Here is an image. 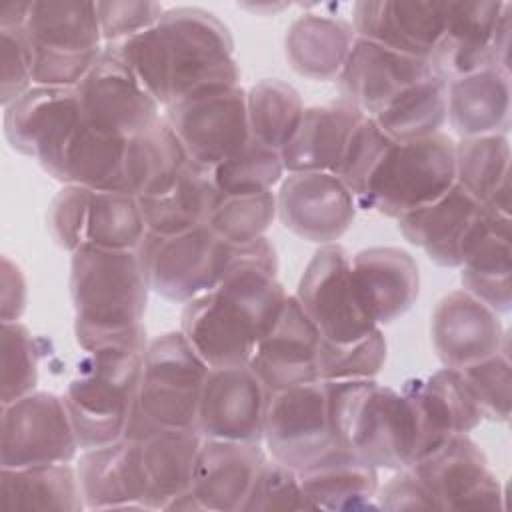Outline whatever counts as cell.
<instances>
[{
	"label": "cell",
	"instance_id": "6da1fadb",
	"mask_svg": "<svg viewBox=\"0 0 512 512\" xmlns=\"http://www.w3.org/2000/svg\"><path fill=\"white\" fill-rule=\"evenodd\" d=\"M104 50L130 68L160 108L198 90L240 84L232 36L204 8L164 10L154 26Z\"/></svg>",
	"mask_w": 512,
	"mask_h": 512
},
{
	"label": "cell",
	"instance_id": "7a4b0ae2",
	"mask_svg": "<svg viewBox=\"0 0 512 512\" xmlns=\"http://www.w3.org/2000/svg\"><path fill=\"white\" fill-rule=\"evenodd\" d=\"M276 270V250L264 236L212 290L184 304L180 332L208 368L248 366L288 298Z\"/></svg>",
	"mask_w": 512,
	"mask_h": 512
},
{
	"label": "cell",
	"instance_id": "3957f363",
	"mask_svg": "<svg viewBox=\"0 0 512 512\" xmlns=\"http://www.w3.org/2000/svg\"><path fill=\"white\" fill-rule=\"evenodd\" d=\"M334 442L374 468L402 470L416 460V422L404 392L368 380L324 382Z\"/></svg>",
	"mask_w": 512,
	"mask_h": 512
},
{
	"label": "cell",
	"instance_id": "277c9868",
	"mask_svg": "<svg viewBox=\"0 0 512 512\" xmlns=\"http://www.w3.org/2000/svg\"><path fill=\"white\" fill-rule=\"evenodd\" d=\"M148 280L136 250L82 246L70 258L74 338L80 350L106 334L142 326Z\"/></svg>",
	"mask_w": 512,
	"mask_h": 512
},
{
	"label": "cell",
	"instance_id": "5b68a950",
	"mask_svg": "<svg viewBox=\"0 0 512 512\" xmlns=\"http://www.w3.org/2000/svg\"><path fill=\"white\" fill-rule=\"evenodd\" d=\"M146 348L106 346L82 352L62 396L80 450L124 438L142 376Z\"/></svg>",
	"mask_w": 512,
	"mask_h": 512
},
{
	"label": "cell",
	"instance_id": "8992f818",
	"mask_svg": "<svg viewBox=\"0 0 512 512\" xmlns=\"http://www.w3.org/2000/svg\"><path fill=\"white\" fill-rule=\"evenodd\" d=\"M206 374L208 364L180 330L152 338L124 438L142 440L168 428H194Z\"/></svg>",
	"mask_w": 512,
	"mask_h": 512
},
{
	"label": "cell",
	"instance_id": "52a82bcc",
	"mask_svg": "<svg viewBox=\"0 0 512 512\" xmlns=\"http://www.w3.org/2000/svg\"><path fill=\"white\" fill-rule=\"evenodd\" d=\"M22 34L34 86L76 88L104 52L96 2H30Z\"/></svg>",
	"mask_w": 512,
	"mask_h": 512
},
{
	"label": "cell",
	"instance_id": "ba28073f",
	"mask_svg": "<svg viewBox=\"0 0 512 512\" xmlns=\"http://www.w3.org/2000/svg\"><path fill=\"white\" fill-rule=\"evenodd\" d=\"M254 242L232 246L208 226L170 236L146 230L136 252L150 290L170 302L186 304L212 290L250 254Z\"/></svg>",
	"mask_w": 512,
	"mask_h": 512
},
{
	"label": "cell",
	"instance_id": "9c48e42d",
	"mask_svg": "<svg viewBox=\"0 0 512 512\" xmlns=\"http://www.w3.org/2000/svg\"><path fill=\"white\" fill-rule=\"evenodd\" d=\"M454 184V140L448 134L392 142L358 208L398 220L434 202Z\"/></svg>",
	"mask_w": 512,
	"mask_h": 512
},
{
	"label": "cell",
	"instance_id": "30bf717a",
	"mask_svg": "<svg viewBox=\"0 0 512 512\" xmlns=\"http://www.w3.org/2000/svg\"><path fill=\"white\" fill-rule=\"evenodd\" d=\"M400 234L444 268H460L478 242L510 214L490 210L454 184L434 202L412 210L398 220Z\"/></svg>",
	"mask_w": 512,
	"mask_h": 512
},
{
	"label": "cell",
	"instance_id": "8fae6325",
	"mask_svg": "<svg viewBox=\"0 0 512 512\" xmlns=\"http://www.w3.org/2000/svg\"><path fill=\"white\" fill-rule=\"evenodd\" d=\"M164 118L190 160L204 168H214L250 140L246 90L240 84L188 94L170 104Z\"/></svg>",
	"mask_w": 512,
	"mask_h": 512
},
{
	"label": "cell",
	"instance_id": "7c38bea8",
	"mask_svg": "<svg viewBox=\"0 0 512 512\" xmlns=\"http://www.w3.org/2000/svg\"><path fill=\"white\" fill-rule=\"evenodd\" d=\"M78 438L62 396L30 392L0 408V468L72 462Z\"/></svg>",
	"mask_w": 512,
	"mask_h": 512
},
{
	"label": "cell",
	"instance_id": "4fadbf2b",
	"mask_svg": "<svg viewBox=\"0 0 512 512\" xmlns=\"http://www.w3.org/2000/svg\"><path fill=\"white\" fill-rule=\"evenodd\" d=\"M262 442L270 458L302 472L338 450L322 380L274 392L268 398Z\"/></svg>",
	"mask_w": 512,
	"mask_h": 512
},
{
	"label": "cell",
	"instance_id": "5bb4252c",
	"mask_svg": "<svg viewBox=\"0 0 512 512\" xmlns=\"http://www.w3.org/2000/svg\"><path fill=\"white\" fill-rule=\"evenodd\" d=\"M408 470L430 494L436 510H500L502 486L468 434H456L414 460Z\"/></svg>",
	"mask_w": 512,
	"mask_h": 512
},
{
	"label": "cell",
	"instance_id": "9a60e30c",
	"mask_svg": "<svg viewBox=\"0 0 512 512\" xmlns=\"http://www.w3.org/2000/svg\"><path fill=\"white\" fill-rule=\"evenodd\" d=\"M294 296L324 340L350 342L378 328L356 300L350 254L338 242L312 254Z\"/></svg>",
	"mask_w": 512,
	"mask_h": 512
},
{
	"label": "cell",
	"instance_id": "2e32d148",
	"mask_svg": "<svg viewBox=\"0 0 512 512\" xmlns=\"http://www.w3.org/2000/svg\"><path fill=\"white\" fill-rule=\"evenodd\" d=\"M76 94L82 120L108 136L130 138L160 120V104L108 50L76 86Z\"/></svg>",
	"mask_w": 512,
	"mask_h": 512
},
{
	"label": "cell",
	"instance_id": "e0dca14e",
	"mask_svg": "<svg viewBox=\"0 0 512 512\" xmlns=\"http://www.w3.org/2000/svg\"><path fill=\"white\" fill-rule=\"evenodd\" d=\"M268 398L248 366L208 368L194 428L202 438L260 444Z\"/></svg>",
	"mask_w": 512,
	"mask_h": 512
},
{
	"label": "cell",
	"instance_id": "ac0fdd59",
	"mask_svg": "<svg viewBox=\"0 0 512 512\" xmlns=\"http://www.w3.org/2000/svg\"><path fill=\"white\" fill-rule=\"evenodd\" d=\"M356 200L332 172H290L276 194V214L296 236L334 244L356 216Z\"/></svg>",
	"mask_w": 512,
	"mask_h": 512
},
{
	"label": "cell",
	"instance_id": "d6986e66",
	"mask_svg": "<svg viewBox=\"0 0 512 512\" xmlns=\"http://www.w3.org/2000/svg\"><path fill=\"white\" fill-rule=\"evenodd\" d=\"M80 120L76 88L32 86L4 108V136L12 150L34 158L48 174Z\"/></svg>",
	"mask_w": 512,
	"mask_h": 512
},
{
	"label": "cell",
	"instance_id": "ffe728a7",
	"mask_svg": "<svg viewBox=\"0 0 512 512\" xmlns=\"http://www.w3.org/2000/svg\"><path fill=\"white\" fill-rule=\"evenodd\" d=\"M322 336L302 310L294 294H288L284 310L272 330L256 346L248 368L258 376L268 394L318 382V350Z\"/></svg>",
	"mask_w": 512,
	"mask_h": 512
},
{
	"label": "cell",
	"instance_id": "44dd1931",
	"mask_svg": "<svg viewBox=\"0 0 512 512\" xmlns=\"http://www.w3.org/2000/svg\"><path fill=\"white\" fill-rule=\"evenodd\" d=\"M446 6L432 0H362L352 6V26L358 38L428 60L444 32Z\"/></svg>",
	"mask_w": 512,
	"mask_h": 512
},
{
	"label": "cell",
	"instance_id": "7402d4cb",
	"mask_svg": "<svg viewBox=\"0 0 512 512\" xmlns=\"http://www.w3.org/2000/svg\"><path fill=\"white\" fill-rule=\"evenodd\" d=\"M430 332L438 360L454 370L496 354L508 340L498 312L464 288L438 300Z\"/></svg>",
	"mask_w": 512,
	"mask_h": 512
},
{
	"label": "cell",
	"instance_id": "603a6c76",
	"mask_svg": "<svg viewBox=\"0 0 512 512\" xmlns=\"http://www.w3.org/2000/svg\"><path fill=\"white\" fill-rule=\"evenodd\" d=\"M416 422V460L456 434H470L480 422V410L454 368L408 380L402 388Z\"/></svg>",
	"mask_w": 512,
	"mask_h": 512
},
{
	"label": "cell",
	"instance_id": "cb8c5ba5",
	"mask_svg": "<svg viewBox=\"0 0 512 512\" xmlns=\"http://www.w3.org/2000/svg\"><path fill=\"white\" fill-rule=\"evenodd\" d=\"M78 480L86 510H150V486L140 442H116L82 450Z\"/></svg>",
	"mask_w": 512,
	"mask_h": 512
},
{
	"label": "cell",
	"instance_id": "d4e9b609",
	"mask_svg": "<svg viewBox=\"0 0 512 512\" xmlns=\"http://www.w3.org/2000/svg\"><path fill=\"white\" fill-rule=\"evenodd\" d=\"M350 272L356 300L378 328L404 316L418 298V264L402 248H364L350 256Z\"/></svg>",
	"mask_w": 512,
	"mask_h": 512
},
{
	"label": "cell",
	"instance_id": "484cf974",
	"mask_svg": "<svg viewBox=\"0 0 512 512\" xmlns=\"http://www.w3.org/2000/svg\"><path fill=\"white\" fill-rule=\"evenodd\" d=\"M428 60L406 56L364 38L356 42L338 76L346 100L366 116H376L412 84L430 76Z\"/></svg>",
	"mask_w": 512,
	"mask_h": 512
},
{
	"label": "cell",
	"instance_id": "4316f807",
	"mask_svg": "<svg viewBox=\"0 0 512 512\" xmlns=\"http://www.w3.org/2000/svg\"><path fill=\"white\" fill-rule=\"evenodd\" d=\"M266 452L258 442L202 438L190 490L202 510L242 512Z\"/></svg>",
	"mask_w": 512,
	"mask_h": 512
},
{
	"label": "cell",
	"instance_id": "83f0119b",
	"mask_svg": "<svg viewBox=\"0 0 512 512\" xmlns=\"http://www.w3.org/2000/svg\"><path fill=\"white\" fill-rule=\"evenodd\" d=\"M504 2H448L444 32L428 58L448 84L456 78L494 68V30Z\"/></svg>",
	"mask_w": 512,
	"mask_h": 512
},
{
	"label": "cell",
	"instance_id": "f1b7e54d",
	"mask_svg": "<svg viewBox=\"0 0 512 512\" xmlns=\"http://www.w3.org/2000/svg\"><path fill=\"white\" fill-rule=\"evenodd\" d=\"M364 112L350 100L304 110L298 130L280 150L284 170L290 172H332L336 174L348 138Z\"/></svg>",
	"mask_w": 512,
	"mask_h": 512
},
{
	"label": "cell",
	"instance_id": "f546056e",
	"mask_svg": "<svg viewBox=\"0 0 512 512\" xmlns=\"http://www.w3.org/2000/svg\"><path fill=\"white\" fill-rule=\"evenodd\" d=\"M190 164V156L166 122L156 120L126 142L124 192L142 198H156L168 192Z\"/></svg>",
	"mask_w": 512,
	"mask_h": 512
},
{
	"label": "cell",
	"instance_id": "4dcf8cb0",
	"mask_svg": "<svg viewBox=\"0 0 512 512\" xmlns=\"http://www.w3.org/2000/svg\"><path fill=\"white\" fill-rule=\"evenodd\" d=\"M356 42L354 26L344 18L304 12L284 38L292 70L310 80H338Z\"/></svg>",
	"mask_w": 512,
	"mask_h": 512
},
{
	"label": "cell",
	"instance_id": "1f68e13d",
	"mask_svg": "<svg viewBox=\"0 0 512 512\" xmlns=\"http://www.w3.org/2000/svg\"><path fill=\"white\" fill-rule=\"evenodd\" d=\"M126 142L128 138L102 134L80 120L48 176L88 190L124 192Z\"/></svg>",
	"mask_w": 512,
	"mask_h": 512
},
{
	"label": "cell",
	"instance_id": "d6a6232c",
	"mask_svg": "<svg viewBox=\"0 0 512 512\" xmlns=\"http://www.w3.org/2000/svg\"><path fill=\"white\" fill-rule=\"evenodd\" d=\"M460 138L506 134L510 124V74L484 68L448 82V118Z\"/></svg>",
	"mask_w": 512,
	"mask_h": 512
},
{
	"label": "cell",
	"instance_id": "836d02e7",
	"mask_svg": "<svg viewBox=\"0 0 512 512\" xmlns=\"http://www.w3.org/2000/svg\"><path fill=\"white\" fill-rule=\"evenodd\" d=\"M314 510H354L376 506L378 468L346 450H334L298 472Z\"/></svg>",
	"mask_w": 512,
	"mask_h": 512
},
{
	"label": "cell",
	"instance_id": "e575fe53",
	"mask_svg": "<svg viewBox=\"0 0 512 512\" xmlns=\"http://www.w3.org/2000/svg\"><path fill=\"white\" fill-rule=\"evenodd\" d=\"M2 510H86L78 472L70 462L0 468Z\"/></svg>",
	"mask_w": 512,
	"mask_h": 512
},
{
	"label": "cell",
	"instance_id": "d590c367",
	"mask_svg": "<svg viewBox=\"0 0 512 512\" xmlns=\"http://www.w3.org/2000/svg\"><path fill=\"white\" fill-rule=\"evenodd\" d=\"M456 184L490 210L510 214V140L506 134L454 142Z\"/></svg>",
	"mask_w": 512,
	"mask_h": 512
},
{
	"label": "cell",
	"instance_id": "8d00e7d4",
	"mask_svg": "<svg viewBox=\"0 0 512 512\" xmlns=\"http://www.w3.org/2000/svg\"><path fill=\"white\" fill-rule=\"evenodd\" d=\"M222 194L210 168L190 160L178 182L156 198H142L140 208L148 232L170 236L206 226Z\"/></svg>",
	"mask_w": 512,
	"mask_h": 512
},
{
	"label": "cell",
	"instance_id": "74e56055",
	"mask_svg": "<svg viewBox=\"0 0 512 512\" xmlns=\"http://www.w3.org/2000/svg\"><path fill=\"white\" fill-rule=\"evenodd\" d=\"M138 442L150 486V510H166L190 490L202 436L196 428H168Z\"/></svg>",
	"mask_w": 512,
	"mask_h": 512
},
{
	"label": "cell",
	"instance_id": "f35d334b",
	"mask_svg": "<svg viewBox=\"0 0 512 512\" xmlns=\"http://www.w3.org/2000/svg\"><path fill=\"white\" fill-rule=\"evenodd\" d=\"M370 118L400 144L434 136L448 118V84L432 72Z\"/></svg>",
	"mask_w": 512,
	"mask_h": 512
},
{
	"label": "cell",
	"instance_id": "ab89813d",
	"mask_svg": "<svg viewBox=\"0 0 512 512\" xmlns=\"http://www.w3.org/2000/svg\"><path fill=\"white\" fill-rule=\"evenodd\" d=\"M512 222L496 224L460 266L462 288L498 314L512 308Z\"/></svg>",
	"mask_w": 512,
	"mask_h": 512
},
{
	"label": "cell",
	"instance_id": "60d3db41",
	"mask_svg": "<svg viewBox=\"0 0 512 512\" xmlns=\"http://www.w3.org/2000/svg\"><path fill=\"white\" fill-rule=\"evenodd\" d=\"M300 92L282 80H260L246 90V112L250 138L282 150L300 126L304 116Z\"/></svg>",
	"mask_w": 512,
	"mask_h": 512
},
{
	"label": "cell",
	"instance_id": "b9f144b4",
	"mask_svg": "<svg viewBox=\"0 0 512 512\" xmlns=\"http://www.w3.org/2000/svg\"><path fill=\"white\" fill-rule=\"evenodd\" d=\"M144 234L146 224L136 196L112 190H92L84 246L136 250Z\"/></svg>",
	"mask_w": 512,
	"mask_h": 512
},
{
	"label": "cell",
	"instance_id": "7bdbcfd3",
	"mask_svg": "<svg viewBox=\"0 0 512 512\" xmlns=\"http://www.w3.org/2000/svg\"><path fill=\"white\" fill-rule=\"evenodd\" d=\"M222 196H248L270 192L284 176L280 150L248 140L238 152L210 168Z\"/></svg>",
	"mask_w": 512,
	"mask_h": 512
},
{
	"label": "cell",
	"instance_id": "ee69618b",
	"mask_svg": "<svg viewBox=\"0 0 512 512\" xmlns=\"http://www.w3.org/2000/svg\"><path fill=\"white\" fill-rule=\"evenodd\" d=\"M388 344L380 328L350 342H320L318 350V378L322 382L340 380H368L374 378L386 362Z\"/></svg>",
	"mask_w": 512,
	"mask_h": 512
},
{
	"label": "cell",
	"instance_id": "f6af8a7d",
	"mask_svg": "<svg viewBox=\"0 0 512 512\" xmlns=\"http://www.w3.org/2000/svg\"><path fill=\"white\" fill-rule=\"evenodd\" d=\"M276 216V194H248V196H222L216 204L208 228L232 246H244L264 238Z\"/></svg>",
	"mask_w": 512,
	"mask_h": 512
},
{
	"label": "cell",
	"instance_id": "bcb514c9",
	"mask_svg": "<svg viewBox=\"0 0 512 512\" xmlns=\"http://www.w3.org/2000/svg\"><path fill=\"white\" fill-rule=\"evenodd\" d=\"M392 142L394 140L382 132L376 120L366 114L354 126L346 150L342 154L340 166L336 170V176L352 192L356 206H360V202L364 200L370 180L376 174Z\"/></svg>",
	"mask_w": 512,
	"mask_h": 512
},
{
	"label": "cell",
	"instance_id": "7dc6e473",
	"mask_svg": "<svg viewBox=\"0 0 512 512\" xmlns=\"http://www.w3.org/2000/svg\"><path fill=\"white\" fill-rule=\"evenodd\" d=\"M2 356V394L0 406L10 404L36 390L38 384V350L32 332L18 322H2L0 332Z\"/></svg>",
	"mask_w": 512,
	"mask_h": 512
},
{
	"label": "cell",
	"instance_id": "c3c4849f",
	"mask_svg": "<svg viewBox=\"0 0 512 512\" xmlns=\"http://www.w3.org/2000/svg\"><path fill=\"white\" fill-rule=\"evenodd\" d=\"M482 420L506 422L510 418V354L508 340L504 346L474 364L458 368Z\"/></svg>",
	"mask_w": 512,
	"mask_h": 512
},
{
	"label": "cell",
	"instance_id": "681fc988",
	"mask_svg": "<svg viewBox=\"0 0 512 512\" xmlns=\"http://www.w3.org/2000/svg\"><path fill=\"white\" fill-rule=\"evenodd\" d=\"M274 510H314L308 500L300 474L274 460L266 458L256 472L252 488L242 504V512H274Z\"/></svg>",
	"mask_w": 512,
	"mask_h": 512
},
{
	"label": "cell",
	"instance_id": "f907efd6",
	"mask_svg": "<svg viewBox=\"0 0 512 512\" xmlns=\"http://www.w3.org/2000/svg\"><path fill=\"white\" fill-rule=\"evenodd\" d=\"M90 194L92 190L88 188L64 184L48 204V232L52 240L70 254L84 246Z\"/></svg>",
	"mask_w": 512,
	"mask_h": 512
},
{
	"label": "cell",
	"instance_id": "816d5d0a",
	"mask_svg": "<svg viewBox=\"0 0 512 512\" xmlns=\"http://www.w3.org/2000/svg\"><path fill=\"white\" fill-rule=\"evenodd\" d=\"M96 14L104 44L122 42L154 26L164 14L162 4L148 0H108L96 2Z\"/></svg>",
	"mask_w": 512,
	"mask_h": 512
},
{
	"label": "cell",
	"instance_id": "f5cc1de1",
	"mask_svg": "<svg viewBox=\"0 0 512 512\" xmlns=\"http://www.w3.org/2000/svg\"><path fill=\"white\" fill-rule=\"evenodd\" d=\"M34 86L32 62L22 28L0 30V104L10 106Z\"/></svg>",
	"mask_w": 512,
	"mask_h": 512
},
{
	"label": "cell",
	"instance_id": "db71d44e",
	"mask_svg": "<svg viewBox=\"0 0 512 512\" xmlns=\"http://www.w3.org/2000/svg\"><path fill=\"white\" fill-rule=\"evenodd\" d=\"M376 508L382 510H436L430 494L408 470H396L384 486L378 488Z\"/></svg>",
	"mask_w": 512,
	"mask_h": 512
},
{
	"label": "cell",
	"instance_id": "11a10c76",
	"mask_svg": "<svg viewBox=\"0 0 512 512\" xmlns=\"http://www.w3.org/2000/svg\"><path fill=\"white\" fill-rule=\"evenodd\" d=\"M28 304V284L22 268L8 256L0 266V320L18 322Z\"/></svg>",
	"mask_w": 512,
	"mask_h": 512
},
{
	"label": "cell",
	"instance_id": "9f6ffc18",
	"mask_svg": "<svg viewBox=\"0 0 512 512\" xmlns=\"http://www.w3.org/2000/svg\"><path fill=\"white\" fill-rule=\"evenodd\" d=\"M510 38H512V4L504 2L494 30V68L510 74Z\"/></svg>",
	"mask_w": 512,
	"mask_h": 512
},
{
	"label": "cell",
	"instance_id": "6f0895ef",
	"mask_svg": "<svg viewBox=\"0 0 512 512\" xmlns=\"http://www.w3.org/2000/svg\"><path fill=\"white\" fill-rule=\"evenodd\" d=\"M30 12V2H8L0 8V30L22 28Z\"/></svg>",
	"mask_w": 512,
	"mask_h": 512
}]
</instances>
